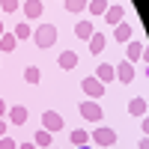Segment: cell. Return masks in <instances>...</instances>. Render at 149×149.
I'll use <instances>...</instances> for the list:
<instances>
[{"instance_id": "cell-22", "label": "cell", "mask_w": 149, "mask_h": 149, "mask_svg": "<svg viewBox=\"0 0 149 149\" xmlns=\"http://www.w3.org/2000/svg\"><path fill=\"white\" fill-rule=\"evenodd\" d=\"M72 143H74V146H86V143H90V134H86L84 128L72 131Z\"/></svg>"}, {"instance_id": "cell-34", "label": "cell", "mask_w": 149, "mask_h": 149, "mask_svg": "<svg viewBox=\"0 0 149 149\" xmlns=\"http://www.w3.org/2000/svg\"><path fill=\"white\" fill-rule=\"evenodd\" d=\"M60 3H63V0H60Z\"/></svg>"}, {"instance_id": "cell-5", "label": "cell", "mask_w": 149, "mask_h": 149, "mask_svg": "<svg viewBox=\"0 0 149 149\" xmlns=\"http://www.w3.org/2000/svg\"><path fill=\"white\" fill-rule=\"evenodd\" d=\"M81 116L90 119V122H98L102 119V104L98 102H81Z\"/></svg>"}, {"instance_id": "cell-16", "label": "cell", "mask_w": 149, "mask_h": 149, "mask_svg": "<svg viewBox=\"0 0 149 149\" xmlns=\"http://www.w3.org/2000/svg\"><path fill=\"white\" fill-rule=\"evenodd\" d=\"M113 39L116 42H131V27H128L125 21H119L116 27H113Z\"/></svg>"}, {"instance_id": "cell-15", "label": "cell", "mask_w": 149, "mask_h": 149, "mask_svg": "<svg viewBox=\"0 0 149 149\" xmlns=\"http://www.w3.org/2000/svg\"><path fill=\"white\" fill-rule=\"evenodd\" d=\"M12 36H15L18 42H24V39H30V36H33V27H30L27 21H21V24H15V27H12Z\"/></svg>"}, {"instance_id": "cell-33", "label": "cell", "mask_w": 149, "mask_h": 149, "mask_svg": "<svg viewBox=\"0 0 149 149\" xmlns=\"http://www.w3.org/2000/svg\"><path fill=\"white\" fill-rule=\"evenodd\" d=\"M146 78H149V63H146Z\"/></svg>"}, {"instance_id": "cell-8", "label": "cell", "mask_w": 149, "mask_h": 149, "mask_svg": "<svg viewBox=\"0 0 149 149\" xmlns=\"http://www.w3.org/2000/svg\"><path fill=\"white\" fill-rule=\"evenodd\" d=\"M143 54H146V48H143L140 42H128V45H125V60H128V63L143 60Z\"/></svg>"}, {"instance_id": "cell-1", "label": "cell", "mask_w": 149, "mask_h": 149, "mask_svg": "<svg viewBox=\"0 0 149 149\" xmlns=\"http://www.w3.org/2000/svg\"><path fill=\"white\" fill-rule=\"evenodd\" d=\"M30 39L39 45V48H51V45L57 42V27H54V24H39V27L33 30Z\"/></svg>"}, {"instance_id": "cell-13", "label": "cell", "mask_w": 149, "mask_h": 149, "mask_svg": "<svg viewBox=\"0 0 149 149\" xmlns=\"http://www.w3.org/2000/svg\"><path fill=\"white\" fill-rule=\"evenodd\" d=\"M104 45H107V36L104 33H93L90 36V54H102Z\"/></svg>"}, {"instance_id": "cell-32", "label": "cell", "mask_w": 149, "mask_h": 149, "mask_svg": "<svg viewBox=\"0 0 149 149\" xmlns=\"http://www.w3.org/2000/svg\"><path fill=\"white\" fill-rule=\"evenodd\" d=\"M3 33H6V30H3V24H0V36H3Z\"/></svg>"}, {"instance_id": "cell-7", "label": "cell", "mask_w": 149, "mask_h": 149, "mask_svg": "<svg viewBox=\"0 0 149 149\" xmlns=\"http://www.w3.org/2000/svg\"><path fill=\"white\" fill-rule=\"evenodd\" d=\"M113 69H116V78H119L122 84H131V81H134V63L122 60V63H116Z\"/></svg>"}, {"instance_id": "cell-21", "label": "cell", "mask_w": 149, "mask_h": 149, "mask_svg": "<svg viewBox=\"0 0 149 149\" xmlns=\"http://www.w3.org/2000/svg\"><path fill=\"white\" fill-rule=\"evenodd\" d=\"M24 81H27V84H39L42 81V72L36 66H27V69H24Z\"/></svg>"}, {"instance_id": "cell-17", "label": "cell", "mask_w": 149, "mask_h": 149, "mask_svg": "<svg viewBox=\"0 0 149 149\" xmlns=\"http://www.w3.org/2000/svg\"><path fill=\"white\" fill-rule=\"evenodd\" d=\"M33 143H36V146H39V149H42V146L48 149V146H51V143H54V134H51V131H45V128H39V131H36V134H33Z\"/></svg>"}, {"instance_id": "cell-10", "label": "cell", "mask_w": 149, "mask_h": 149, "mask_svg": "<svg viewBox=\"0 0 149 149\" xmlns=\"http://www.w3.org/2000/svg\"><path fill=\"white\" fill-rule=\"evenodd\" d=\"M95 33V27H93V21H78L74 24V36L78 39H84V42H90V36Z\"/></svg>"}, {"instance_id": "cell-28", "label": "cell", "mask_w": 149, "mask_h": 149, "mask_svg": "<svg viewBox=\"0 0 149 149\" xmlns=\"http://www.w3.org/2000/svg\"><path fill=\"white\" fill-rule=\"evenodd\" d=\"M137 149H149V137H143V140L137 143Z\"/></svg>"}, {"instance_id": "cell-2", "label": "cell", "mask_w": 149, "mask_h": 149, "mask_svg": "<svg viewBox=\"0 0 149 149\" xmlns=\"http://www.w3.org/2000/svg\"><path fill=\"white\" fill-rule=\"evenodd\" d=\"M42 128L45 131H51V134H57V131H63L66 128V119L57 113V110H45L42 113Z\"/></svg>"}, {"instance_id": "cell-29", "label": "cell", "mask_w": 149, "mask_h": 149, "mask_svg": "<svg viewBox=\"0 0 149 149\" xmlns=\"http://www.w3.org/2000/svg\"><path fill=\"white\" fill-rule=\"evenodd\" d=\"M6 110H9V107H6V102L0 98V116H6Z\"/></svg>"}, {"instance_id": "cell-25", "label": "cell", "mask_w": 149, "mask_h": 149, "mask_svg": "<svg viewBox=\"0 0 149 149\" xmlns=\"http://www.w3.org/2000/svg\"><path fill=\"white\" fill-rule=\"evenodd\" d=\"M0 149H18V143H15V140H12L9 134H6V137H0Z\"/></svg>"}, {"instance_id": "cell-6", "label": "cell", "mask_w": 149, "mask_h": 149, "mask_svg": "<svg viewBox=\"0 0 149 149\" xmlns=\"http://www.w3.org/2000/svg\"><path fill=\"white\" fill-rule=\"evenodd\" d=\"M6 122H12V125H24V122H27V107H24V104L9 107L6 110Z\"/></svg>"}, {"instance_id": "cell-12", "label": "cell", "mask_w": 149, "mask_h": 149, "mask_svg": "<svg viewBox=\"0 0 149 149\" xmlns=\"http://www.w3.org/2000/svg\"><path fill=\"white\" fill-rule=\"evenodd\" d=\"M122 15H125V9H122V6H107V12H104V21L110 24V27H116V24L122 21Z\"/></svg>"}, {"instance_id": "cell-27", "label": "cell", "mask_w": 149, "mask_h": 149, "mask_svg": "<svg viewBox=\"0 0 149 149\" xmlns=\"http://www.w3.org/2000/svg\"><path fill=\"white\" fill-rule=\"evenodd\" d=\"M18 149H39V146H36V143H33V140H27V143H21V146H18Z\"/></svg>"}, {"instance_id": "cell-20", "label": "cell", "mask_w": 149, "mask_h": 149, "mask_svg": "<svg viewBox=\"0 0 149 149\" xmlns=\"http://www.w3.org/2000/svg\"><path fill=\"white\" fill-rule=\"evenodd\" d=\"M86 6H90V15H104L107 12V0H90Z\"/></svg>"}, {"instance_id": "cell-3", "label": "cell", "mask_w": 149, "mask_h": 149, "mask_svg": "<svg viewBox=\"0 0 149 149\" xmlns=\"http://www.w3.org/2000/svg\"><path fill=\"white\" fill-rule=\"evenodd\" d=\"M81 90L90 95V98H102V95H104V84L93 74V78H84V81H81Z\"/></svg>"}, {"instance_id": "cell-31", "label": "cell", "mask_w": 149, "mask_h": 149, "mask_svg": "<svg viewBox=\"0 0 149 149\" xmlns=\"http://www.w3.org/2000/svg\"><path fill=\"white\" fill-rule=\"evenodd\" d=\"M74 149H90V143H86V146H74Z\"/></svg>"}, {"instance_id": "cell-26", "label": "cell", "mask_w": 149, "mask_h": 149, "mask_svg": "<svg viewBox=\"0 0 149 149\" xmlns=\"http://www.w3.org/2000/svg\"><path fill=\"white\" fill-rule=\"evenodd\" d=\"M6 128H9V122H6L3 116H0V137H6Z\"/></svg>"}, {"instance_id": "cell-30", "label": "cell", "mask_w": 149, "mask_h": 149, "mask_svg": "<svg viewBox=\"0 0 149 149\" xmlns=\"http://www.w3.org/2000/svg\"><path fill=\"white\" fill-rule=\"evenodd\" d=\"M143 131H146V134H149V116H146V119H143Z\"/></svg>"}, {"instance_id": "cell-24", "label": "cell", "mask_w": 149, "mask_h": 149, "mask_svg": "<svg viewBox=\"0 0 149 149\" xmlns=\"http://www.w3.org/2000/svg\"><path fill=\"white\" fill-rule=\"evenodd\" d=\"M0 12H18V0H0Z\"/></svg>"}, {"instance_id": "cell-14", "label": "cell", "mask_w": 149, "mask_h": 149, "mask_svg": "<svg viewBox=\"0 0 149 149\" xmlns=\"http://www.w3.org/2000/svg\"><path fill=\"white\" fill-rule=\"evenodd\" d=\"M57 66L60 69H74V66H78V54H74V51H63L57 57Z\"/></svg>"}, {"instance_id": "cell-19", "label": "cell", "mask_w": 149, "mask_h": 149, "mask_svg": "<svg viewBox=\"0 0 149 149\" xmlns=\"http://www.w3.org/2000/svg\"><path fill=\"white\" fill-rule=\"evenodd\" d=\"M128 113L131 116H143L146 113V102H143V98H131V102H128Z\"/></svg>"}, {"instance_id": "cell-4", "label": "cell", "mask_w": 149, "mask_h": 149, "mask_svg": "<svg viewBox=\"0 0 149 149\" xmlns=\"http://www.w3.org/2000/svg\"><path fill=\"white\" fill-rule=\"evenodd\" d=\"M93 140H95V146H113L116 143V131L107 128V125H102V128L93 131Z\"/></svg>"}, {"instance_id": "cell-18", "label": "cell", "mask_w": 149, "mask_h": 149, "mask_svg": "<svg viewBox=\"0 0 149 149\" xmlns=\"http://www.w3.org/2000/svg\"><path fill=\"white\" fill-rule=\"evenodd\" d=\"M15 45H18V39L12 36V30L0 36V51H6V54H9V51H15Z\"/></svg>"}, {"instance_id": "cell-9", "label": "cell", "mask_w": 149, "mask_h": 149, "mask_svg": "<svg viewBox=\"0 0 149 149\" xmlns=\"http://www.w3.org/2000/svg\"><path fill=\"white\" fill-rule=\"evenodd\" d=\"M21 9H24V15H27V18H42V0H24V3H21Z\"/></svg>"}, {"instance_id": "cell-11", "label": "cell", "mask_w": 149, "mask_h": 149, "mask_svg": "<svg viewBox=\"0 0 149 149\" xmlns=\"http://www.w3.org/2000/svg\"><path fill=\"white\" fill-rule=\"evenodd\" d=\"M95 78H98V81H102V84H110V81H113V78H116V69H113V66H110V63H102V66H98V69H95Z\"/></svg>"}, {"instance_id": "cell-23", "label": "cell", "mask_w": 149, "mask_h": 149, "mask_svg": "<svg viewBox=\"0 0 149 149\" xmlns=\"http://www.w3.org/2000/svg\"><path fill=\"white\" fill-rule=\"evenodd\" d=\"M86 3H90V0H63V6H66L69 12H84Z\"/></svg>"}]
</instances>
